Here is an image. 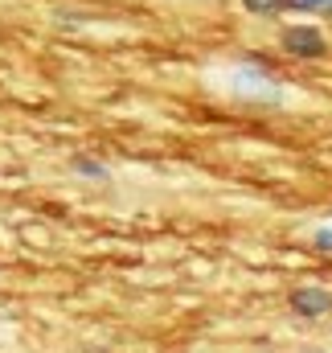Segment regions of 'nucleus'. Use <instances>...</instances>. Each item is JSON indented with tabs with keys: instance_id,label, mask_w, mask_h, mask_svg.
<instances>
[{
	"instance_id": "7ed1b4c3",
	"label": "nucleus",
	"mask_w": 332,
	"mask_h": 353,
	"mask_svg": "<svg viewBox=\"0 0 332 353\" xmlns=\"http://www.w3.org/2000/svg\"><path fill=\"white\" fill-rule=\"evenodd\" d=\"M287 304H291L295 316H304V321H320V316H329L332 312V292L329 288H320V283H304V288H295V292L287 296Z\"/></svg>"
},
{
	"instance_id": "39448f33",
	"label": "nucleus",
	"mask_w": 332,
	"mask_h": 353,
	"mask_svg": "<svg viewBox=\"0 0 332 353\" xmlns=\"http://www.w3.org/2000/svg\"><path fill=\"white\" fill-rule=\"evenodd\" d=\"M291 17L329 21V17H332V0H291Z\"/></svg>"
},
{
	"instance_id": "20e7f679",
	"label": "nucleus",
	"mask_w": 332,
	"mask_h": 353,
	"mask_svg": "<svg viewBox=\"0 0 332 353\" xmlns=\"http://www.w3.org/2000/svg\"><path fill=\"white\" fill-rule=\"evenodd\" d=\"M238 8L254 21H283L291 17V0H238Z\"/></svg>"
},
{
	"instance_id": "0eeeda50",
	"label": "nucleus",
	"mask_w": 332,
	"mask_h": 353,
	"mask_svg": "<svg viewBox=\"0 0 332 353\" xmlns=\"http://www.w3.org/2000/svg\"><path fill=\"white\" fill-rule=\"evenodd\" d=\"M312 247H316L320 255H332V226H316V230H312Z\"/></svg>"
},
{
	"instance_id": "f257e3e1",
	"label": "nucleus",
	"mask_w": 332,
	"mask_h": 353,
	"mask_svg": "<svg viewBox=\"0 0 332 353\" xmlns=\"http://www.w3.org/2000/svg\"><path fill=\"white\" fill-rule=\"evenodd\" d=\"M218 87L238 103H254V107H283L291 99V83L279 79L267 62L258 58H238L218 74Z\"/></svg>"
},
{
	"instance_id": "f03ea898",
	"label": "nucleus",
	"mask_w": 332,
	"mask_h": 353,
	"mask_svg": "<svg viewBox=\"0 0 332 353\" xmlns=\"http://www.w3.org/2000/svg\"><path fill=\"white\" fill-rule=\"evenodd\" d=\"M275 50L287 58V62H300V66H312V62H329L332 54V37L320 21H283L275 29Z\"/></svg>"
},
{
	"instance_id": "423d86ee",
	"label": "nucleus",
	"mask_w": 332,
	"mask_h": 353,
	"mask_svg": "<svg viewBox=\"0 0 332 353\" xmlns=\"http://www.w3.org/2000/svg\"><path fill=\"white\" fill-rule=\"evenodd\" d=\"M70 169H74V176H83V181H107L111 176V169L103 161H94V157H74Z\"/></svg>"
}]
</instances>
